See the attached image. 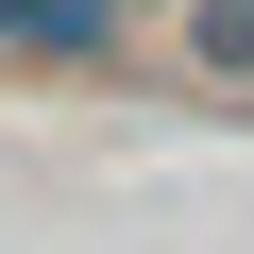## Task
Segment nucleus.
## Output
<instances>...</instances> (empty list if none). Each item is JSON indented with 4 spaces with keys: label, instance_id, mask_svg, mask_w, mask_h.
<instances>
[{
    "label": "nucleus",
    "instance_id": "1",
    "mask_svg": "<svg viewBox=\"0 0 254 254\" xmlns=\"http://www.w3.org/2000/svg\"><path fill=\"white\" fill-rule=\"evenodd\" d=\"M136 0H0V51H119Z\"/></svg>",
    "mask_w": 254,
    "mask_h": 254
},
{
    "label": "nucleus",
    "instance_id": "2",
    "mask_svg": "<svg viewBox=\"0 0 254 254\" xmlns=\"http://www.w3.org/2000/svg\"><path fill=\"white\" fill-rule=\"evenodd\" d=\"M187 68H220V85H254V0H187Z\"/></svg>",
    "mask_w": 254,
    "mask_h": 254
}]
</instances>
